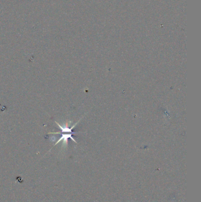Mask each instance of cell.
<instances>
[{
    "label": "cell",
    "instance_id": "cell-1",
    "mask_svg": "<svg viewBox=\"0 0 201 202\" xmlns=\"http://www.w3.org/2000/svg\"><path fill=\"white\" fill-rule=\"evenodd\" d=\"M63 134H60L61 136L57 141L55 142V144H54V146H53V147L56 146L57 144H59L61 141H63V145L64 146H67V144H68V141H69V139H71L72 141H73L75 142V143H77V141H75V139L72 136L73 134H75L70 133V132H63Z\"/></svg>",
    "mask_w": 201,
    "mask_h": 202
}]
</instances>
